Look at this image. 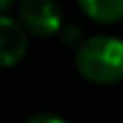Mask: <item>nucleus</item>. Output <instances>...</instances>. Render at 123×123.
Instances as JSON below:
<instances>
[{
	"label": "nucleus",
	"mask_w": 123,
	"mask_h": 123,
	"mask_svg": "<svg viewBox=\"0 0 123 123\" xmlns=\"http://www.w3.org/2000/svg\"><path fill=\"white\" fill-rule=\"evenodd\" d=\"M76 69L95 84H115L123 80V41L110 35L84 39L76 50Z\"/></svg>",
	"instance_id": "1"
},
{
	"label": "nucleus",
	"mask_w": 123,
	"mask_h": 123,
	"mask_svg": "<svg viewBox=\"0 0 123 123\" xmlns=\"http://www.w3.org/2000/svg\"><path fill=\"white\" fill-rule=\"evenodd\" d=\"M17 15L22 28L35 37H50L63 30V11L54 0H22Z\"/></svg>",
	"instance_id": "2"
},
{
	"label": "nucleus",
	"mask_w": 123,
	"mask_h": 123,
	"mask_svg": "<svg viewBox=\"0 0 123 123\" xmlns=\"http://www.w3.org/2000/svg\"><path fill=\"white\" fill-rule=\"evenodd\" d=\"M28 50V35L19 22L0 15V67L17 65Z\"/></svg>",
	"instance_id": "3"
},
{
	"label": "nucleus",
	"mask_w": 123,
	"mask_h": 123,
	"mask_svg": "<svg viewBox=\"0 0 123 123\" xmlns=\"http://www.w3.org/2000/svg\"><path fill=\"white\" fill-rule=\"evenodd\" d=\"M84 15L99 24H115L123 19V0H78Z\"/></svg>",
	"instance_id": "4"
},
{
	"label": "nucleus",
	"mask_w": 123,
	"mask_h": 123,
	"mask_svg": "<svg viewBox=\"0 0 123 123\" xmlns=\"http://www.w3.org/2000/svg\"><path fill=\"white\" fill-rule=\"evenodd\" d=\"M61 41L67 45V48H80L82 43H84V39H82V30L78 28V26H63V30H61Z\"/></svg>",
	"instance_id": "5"
},
{
	"label": "nucleus",
	"mask_w": 123,
	"mask_h": 123,
	"mask_svg": "<svg viewBox=\"0 0 123 123\" xmlns=\"http://www.w3.org/2000/svg\"><path fill=\"white\" fill-rule=\"evenodd\" d=\"M26 123H65V119H61V117H56V115L41 112V115H35V117H30Z\"/></svg>",
	"instance_id": "6"
},
{
	"label": "nucleus",
	"mask_w": 123,
	"mask_h": 123,
	"mask_svg": "<svg viewBox=\"0 0 123 123\" xmlns=\"http://www.w3.org/2000/svg\"><path fill=\"white\" fill-rule=\"evenodd\" d=\"M13 4V0H0V11H4V9H9Z\"/></svg>",
	"instance_id": "7"
}]
</instances>
